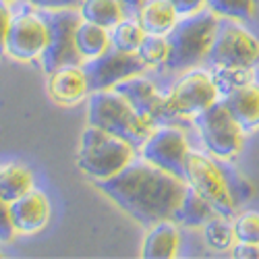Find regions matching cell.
Segmentation results:
<instances>
[{
    "instance_id": "obj_3",
    "label": "cell",
    "mask_w": 259,
    "mask_h": 259,
    "mask_svg": "<svg viewBox=\"0 0 259 259\" xmlns=\"http://www.w3.org/2000/svg\"><path fill=\"white\" fill-rule=\"evenodd\" d=\"M88 122L128 141L135 149H141L149 133L156 128L145 122L135 112V108L114 90L92 92L88 104Z\"/></svg>"
},
{
    "instance_id": "obj_26",
    "label": "cell",
    "mask_w": 259,
    "mask_h": 259,
    "mask_svg": "<svg viewBox=\"0 0 259 259\" xmlns=\"http://www.w3.org/2000/svg\"><path fill=\"white\" fill-rule=\"evenodd\" d=\"M205 7L218 17L247 21L255 15V0H205Z\"/></svg>"
},
{
    "instance_id": "obj_6",
    "label": "cell",
    "mask_w": 259,
    "mask_h": 259,
    "mask_svg": "<svg viewBox=\"0 0 259 259\" xmlns=\"http://www.w3.org/2000/svg\"><path fill=\"white\" fill-rule=\"evenodd\" d=\"M46 25H48V39L44 52L39 56L41 69L44 73H52L60 67H69V64H81L83 54L77 48V27L81 23L79 9H58V11H44Z\"/></svg>"
},
{
    "instance_id": "obj_23",
    "label": "cell",
    "mask_w": 259,
    "mask_h": 259,
    "mask_svg": "<svg viewBox=\"0 0 259 259\" xmlns=\"http://www.w3.org/2000/svg\"><path fill=\"white\" fill-rule=\"evenodd\" d=\"M203 236H205V243L215 251H226V249L236 245L234 226L228 220V215L215 213L213 218L203 226Z\"/></svg>"
},
{
    "instance_id": "obj_1",
    "label": "cell",
    "mask_w": 259,
    "mask_h": 259,
    "mask_svg": "<svg viewBox=\"0 0 259 259\" xmlns=\"http://www.w3.org/2000/svg\"><path fill=\"white\" fill-rule=\"evenodd\" d=\"M96 187L131 218L143 226H154L160 220H172L189 183L145 158H135L118 175L96 181Z\"/></svg>"
},
{
    "instance_id": "obj_2",
    "label": "cell",
    "mask_w": 259,
    "mask_h": 259,
    "mask_svg": "<svg viewBox=\"0 0 259 259\" xmlns=\"http://www.w3.org/2000/svg\"><path fill=\"white\" fill-rule=\"evenodd\" d=\"M218 23V15H213L207 7L183 15V19H179L177 25L166 33L170 50L164 67L168 71H189L203 62L213 44Z\"/></svg>"
},
{
    "instance_id": "obj_19",
    "label": "cell",
    "mask_w": 259,
    "mask_h": 259,
    "mask_svg": "<svg viewBox=\"0 0 259 259\" xmlns=\"http://www.w3.org/2000/svg\"><path fill=\"white\" fill-rule=\"evenodd\" d=\"M137 21L145 33L154 35H166L172 27L177 25L179 13L168 0H149L137 13Z\"/></svg>"
},
{
    "instance_id": "obj_14",
    "label": "cell",
    "mask_w": 259,
    "mask_h": 259,
    "mask_svg": "<svg viewBox=\"0 0 259 259\" xmlns=\"http://www.w3.org/2000/svg\"><path fill=\"white\" fill-rule=\"evenodd\" d=\"M9 218L17 232H39L48 224L50 218V201L41 191L31 189L13 203H9Z\"/></svg>"
},
{
    "instance_id": "obj_13",
    "label": "cell",
    "mask_w": 259,
    "mask_h": 259,
    "mask_svg": "<svg viewBox=\"0 0 259 259\" xmlns=\"http://www.w3.org/2000/svg\"><path fill=\"white\" fill-rule=\"evenodd\" d=\"M114 92H118L128 104L135 108V112L152 126L162 124V104H164V96L156 85L145 79V77H128L120 83H116Z\"/></svg>"
},
{
    "instance_id": "obj_17",
    "label": "cell",
    "mask_w": 259,
    "mask_h": 259,
    "mask_svg": "<svg viewBox=\"0 0 259 259\" xmlns=\"http://www.w3.org/2000/svg\"><path fill=\"white\" fill-rule=\"evenodd\" d=\"M181 245V232L175 220H160L147 232L143 241V257L149 259H170L177 257Z\"/></svg>"
},
{
    "instance_id": "obj_31",
    "label": "cell",
    "mask_w": 259,
    "mask_h": 259,
    "mask_svg": "<svg viewBox=\"0 0 259 259\" xmlns=\"http://www.w3.org/2000/svg\"><path fill=\"white\" fill-rule=\"evenodd\" d=\"M13 21V13L7 5V0H0V54L7 52V35Z\"/></svg>"
},
{
    "instance_id": "obj_34",
    "label": "cell",
    "mask_w": 259,
    "mask_h": 259,
    "mask_svg": "<svg viewBox=\"0 0 259 259\" xmlns=\"http://www.w3.org/2000/svg\"><path fill=\"white\" fill-rule=\"evenodd\" d=\"M232 255L234 257H241V259H245V257L259 259V245H255V243H236L232 247Z\"/></svg>"
},
{
    "instance_id": "obj_35",
    "label": "cell",
    "mask_w": 259,
    "mask_h": 259,
    "mask_svg": "<svg viewBox=\"0 0 259 259\" xmlns=\"http://www.w3.org/2000/svg\"><path fill=\"white\" fill-rule=\"evenodd\" d=\"M122 3V7H124V11L126 13H131V15H135L137 17V13L141 11V7L143 5H147L149 0H120Z\"/></svg>"
},
{
    "instance_id": "obj_18",
    "label": "cell",
    "mask_w": 259,
    "mask_h": 259,
    "mask_svg": "<svg viewBox=\"0 0 259 259\" xmlns=\"http://www.w3.org/2000/svg\"><path fill=\"white\" fill-rule=\"evenodd\" d=\"M218 213L213 209V205L193 189L191 185L187 187L185 195L179 203V207L175 209V215H172V220L181 226H187V228H193V226H205L213 215Z\"/></svg>"
},
{
    "instance_id": "obj_28",
    "label": "cell",
    "mask_w": 259,
    "mask_h": 259,
    "mask_svg": "<svg viewBox=\"0 0 259 259\" xmlns=\"http://www.w3.org/2000/svg\"><path fill=\"white\" fill-rule=\"evenodd\" d=\"M236 243L259 245V211H245L232 222Z\"/></svg>"
},
{
    "instance_id": "obj_20",
    "label": "cell",
    "mask_w": 259,
    "mask_h": 259,
    "mask_svg": "<svg viewBox=\"0 0 259 259\" xmlns=\"http://www.w3.org/2000/svg\"><path fill=\"white\" fill-rule=\"evenodd\" d=\"M33 189V172L23 164H5L0 166V199L7 205L25 195Z\"/></svg>"
},
{
    "instance_id": "obj_21",
    "label": "cell",
    "mask_w": 259,
    "mask_h": 259,
    "mask_svg": "<svg viewBox=\"0 0 259 259\" xmlns=\"http://www.w3.org/2000/svg\"><path fill=\"white\" fill-rule=\"evenodd\" d=\"M79 13L83 21L102 25L106 29H112L114 25H118L126 15L120 0H83Z\"/></svg>"
},
{
    "instance_id": "obj_9",
    "label": "cell",
    "mask_w": 259,
    "mask_h": 259,
    "mask_svg": "<svg viewBox=\"0 0 259 259\" xmlns=\"http://www.w3.org/2000/svg\"><path fill=\"white\" fill-rule=\"evenodd\" d=\"M211 67H251L259 64V39L234 19L220 21L205 58Z\"/></svg>"
},
{
    "instance_id": "obj_36",
    "label": "cell",
    "mask_w": 259,
    "mask_h": 259,
    "mask_svg": "<svg viewBox=\"0 0 259 259\" xmlns=\"http://www.w3.org/2000/svg\"><path fill=\"white\" fill-rule=\"evenodd\" d=\"M0 257H3V253H0Z\"/></svg>"
},
{
    "instance_id": "obj_25",
    "label": "cell",
    "mask_w": 259,
    "mask_h": 259,
    "mask_svg": "<svg viewBox=\"0 0 259 259\" xmlns=\"http://www.w3.org/2000/svg\"><path fill=\"white\" fill-rule=\"evenodd\" d=\"M143 37H145L143 27L139 25V21H133V19H122L118 25L112 27V33H110L112 46L126 52H137Z\"/></svg>"
},
{
    "instance_id": "obj_33",
    "label": "cell",
    "mask_w": 259,
    "mask_h": 259,
    "mask_svg": "<svg viewBox=\"0 0 259 259\" xmlns=\"http://www.w3.org/2000/svg\"><path fill=\"white\" fill-rule=\"evenodd\" d=\"M168 3L177 9L179 15H191L205 7V0H168Z\"/></svg>"
},
{
    "instance_id": "obj_16",
    "label": "cell",
    "mask_w": 259,
    "mask_h": 259,
    "mask_svg": "<svg viewBox=\"0 0 259 259\" xmlns=\"http://www.w3.org/2000/svg\"><path fill=\"white\" fill-rule=\"evenodd\" d=\"M48 90L58 104H77L90 94V83L81 64H69L50 73Z\"/></svg>"
},
{
    "instance_id": "obj_5",
    "label": "cell",
    "mask_w": 259,
    "mask_h": 259,
    "mask_svg": "<svg viewBox=\"0 0 259 259\" xmlns=\"http://www.w3.org/2000/svg\"><path fill=\"white\" fill-rule=\"evenodd\" d=\"M220 90L209 71L195 69L177 81V85L164 96L162 124L177 122L189 116H197L207 106L220 100Z\"/></svg>"
},
{
    "instance_id": "obj_10",
    "label": "cell",
    "mask_w": 259,
    "mask_h": 259,
    "mask_svg": "<svg viewBox=\"0 0 259 259\" xmlns=\"http://www.w3.org/2000/svg\"><path fill=\"white\" fill-rule=\"evenodd\" d=\"M81 67L85 71V77H88L90 92H100L112 90L116 83L141 75L147 69V64L139 58L137 52H126L110 44L102 54L90 58Z\"/></svg>"
},
{
    "instance_id": "obj_8",
    "label": "cell",
    "mask_w": 259,
    "mask_h": 259,
    "mask_svg": "<svg viewBox=\"0 0 259 259\" xmlns=\"http://www.w3.org/2000/svg\"><path fill=\"white\" fill-rule=\"evenodd\" d=\"M197 131L203 139V145L213 158L220 160H232L243 149L245 143V131L241 124L234 120L222 98L207 106L203 112L193 116Z\"/></svg>"
},
{
    "instance_id": "obj_7",
    "label": "cell",
    "mask_w": 259,
    "mask_h": 259,
    "mask_svg": "<svg viewBox=\"0 0 259 259\" xmlns=\"http://www.w3.org/2000/svg\"><path fill=\"white\" fill-rule=\"evenodd\" d=\"M185 181L197 193H201L220 215L230 218L234 213L236 201L218 158L203 152H189L185 160Z\"/></svg>"
},
{
    "instance_id": "obj_22",
    "label": "cell",
    "mask_w": 259,
    "mask_h": 259,
    "mask_svg": "<svg viewBox=\"0 0 259 259\" xmlns=\"http://www.w3.org/2000/svg\"><path fill=\"white\" fill-rule=\"evenodd\" d=\"M110 33L106 27L90 23V21H81L77 27V48L83 54V58H94L102 54L110 46Z\"/></svg>"
},
{
    "instance_id": "obj_15",
    "label": "cell",
    "mask_w": 259,
    "mask_h": 259,
    "mask_svg": "<svg viewBox=\"0 0 259 259\" xmlns=\"http://www.w3.org/2000/svg\"><path fill=\"white\" fill-rule=\"evenodd\" d=\"M222 102L241 124L245 133H253L259 128V83L251 81L243 88H236L230 94L222 96Z\"/></svg>"
},
{
    "instance_id": "obj_4",
    "label": "cell",
    "mask_w": 259,
    "mask_h": 259,
    "mask_svg": "<svg viewBox=\"0 0 259 259\" xmlns=\"http://www.w3.org/2000/svg\"><path fill=\"white\" fill-rule=\"evenodd\" d=\"M135 154L137 149L128 141L90 124L81 137L77 164L94 181H104L118 175L128 162L137 158Z\"/></svg>"
},
{
    "instance_id": "obj_27",
    "label": "cell",
    "mask_w": 259,
    "mask_h": 259,
    "mask_svg": "<svg viewBox=\"0 0 259 259\" xmlns=\"http://www.w3.org/2000/svg\"><path fill=\"white\" fill-rule=\"evenodd\" d=\"M168 39L166 35H154V33H145L143 41L137 48L139 58L147 64V67H158V64H164L168 58Z\"/></svg>"
},
{
    "instance_id": "obj_32",
    "label": "cell",
    "mask_w": 259,
    "mask_h": 259,
    "mask_svg": "<svg viewBox=\"0 0 259 259\" xmlns=\"http://www.w3.org/2000/svg\"><path fill=\"white\" fill-rule=\"evenodd\" d=\"M13 232H15V228L9 218V205L0 199V241H11Z\"/></svg>"
},
{
    "instance_id": "obj_30",
    "label": "cell",
    "mask_w": 259,
    "mask_h": 259,
    "mask_svg": "<svg viewBox=\"0 0 259 259\" xmlns=\"http://www.w3.org/2000/svg\"><path fill=\"white\" fill-rule=\"evenodd\" d=\"M27 5L44 11H58V9H79L83 0H25Z\"/></svg>"
},
{
    "instance_id": "obj_29",
    "label": "cell",
    "mask_w": 259,
    "mask_h": 259,
    "mask_svg": "<svg viewBox=\"0 0 259 259\" xmlns=\"http://www.w3.org/2000/svg\"><path fill=\"white\" fill-rule=\"evenodd\" d=\"M218 160H220V158H218ZM226 162H228V160H220V164H222V168H224V175H226V181H228V187H230V193H232L236 205H239V203H243V201H247V199L251 197L253 187L249 185V181L241 175L239 170L232 168V166H228Z\"/></svg>"
},
{
    "instance_id": "obj_12",
    "label": "cell",
    "mask_w": 259,
    "mask_h": 259,
    "mask_svg": "<svg viewBox=\"0 0 259 259\" xmlns=\"http://www.w3.org/2000/svg\"><path fill=\"white\" fill-rule=\"evenodd\" d=\"M48 39V25L41 13L21 11L13 15L9 35H7V54L17 60L39 58Z\"/></svg>"
},
{
    "instance_id": "obj_24",
    "label": "cell",
    "mask_w": 259,
    "mask_h": 259,
    "mask_svg": "<svg viewBox=\"0 0 259 259\" xmlns=\"http://www.w3.org/2000/svg\"><path fill=\"white\" fill-rule=\"evenodd\" d=\"M209 73L222 96L255 81V71L251 67H211Z\"/></svg>"
},
{
    "instance_id": "obj_11",
    "label": "cell",
    "mask_w": 259,
    "mask_h": 259,
    "mask_svg": "<svg viewBox=\"0 0 259 259\" xmlns=\"http://www.w3.org/2000/svg\"><path fill=\"white\" fill-rule=\"evenodd\" d=\"M189 152L185 131L170 122L158 124L141 145V158L181 179H185V160Z\"/></svg>"
}]
</instances>
